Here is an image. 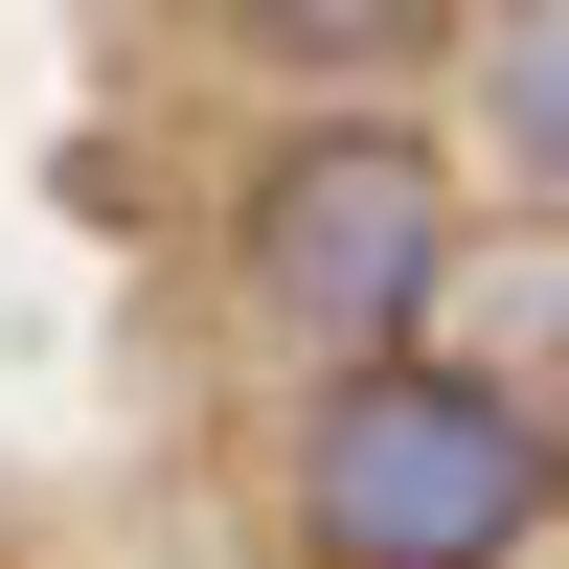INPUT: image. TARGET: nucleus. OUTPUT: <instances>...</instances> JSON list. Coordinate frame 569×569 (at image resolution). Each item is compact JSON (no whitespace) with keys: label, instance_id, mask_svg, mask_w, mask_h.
<instances>
[{"label":"nucleus","instance_id":"obj_1","mask_svg":"<svg viewBox=\"0 0 569 569\" xmlns=\"http://www.w3.org/2000/svg\"><path fill=\"white\" fill-rule=\"evenodd\" d=\"M525 501H547V433H525L501 388H456V365H365V388L319 410L297 525H319V569H501Z\"/></svg>","mask_w":569,"mask_h":569},{"label":"nucleus","instance_id":"obj_2","mask_svg":"<svg viewBox=\"0 0 569 569\" xmlns=\"http://www.w3.org/2000/svg\"><path fill=\"white\" fill-rule=\"evenodd\" d=\"M251 273H273V319H297L319 365H388L410 342V297L456 273V228H433V160H388V137H319V160H273V206H251Z\"/></svg>","mask_w":569,"mask_h":569},{"label":"nucleus","instance_id":"obj_3","mask_svg":"<svg viewBox=\"0 0 569 569\" xmlns=\"http://www.w3.org/2000/svg\"><path fill=\"white\" fill-rule=\"evenodd\" d=\"M501 137H525V182H569V23L501 46Z\"/></svg>","mask_w":569,"mask_h":569}]
</instances>
